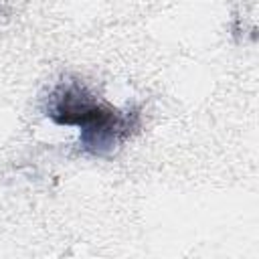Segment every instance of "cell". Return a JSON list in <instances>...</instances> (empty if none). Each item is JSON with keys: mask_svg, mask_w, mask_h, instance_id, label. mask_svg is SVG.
I'll return each instance as SVG.
<instances>
[{"mask_svg": "<svg viewBox=\"0 0 259 259\" xmlns=\"http://www.w3.org/2000/svg\"><path fill=\"white\" fill-rule=\"evenodd\" d=\"M47 117L59 125L81 127V146L93 156H105L121 146L140 125L138 109L121 111L97 99L79 81L59 83L47 99Z\"/></svg>", "mask_w": 259, "mask_h": 259, "instance_id": "obj_1", "label": "cell"}]
</instances>
